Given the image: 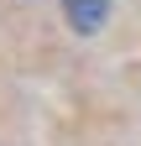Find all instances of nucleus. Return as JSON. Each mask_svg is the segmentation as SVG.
Masks as SVG:
<instances>
[{"mask_svg":"<svg viewBox=\"0 0 141 146\" xmlns=\"http://www.w3.org/2000/svg\"><path fill=\"white\" fill-rule=\"evenodd\" d=\"M63 21L78 36H94L104 21H110V0H63Z\"/></svg>","mask_w":141,"mask_h":146,"instance_id":"f257e3e1","label":"nucleus"}]
</instances>
